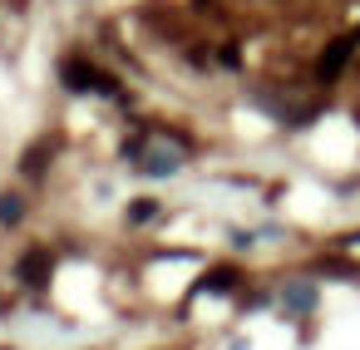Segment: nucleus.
Here are the masks:
<instances>
[{
    "label": "nucleus",
    "mask_w": 360,
    "mask_h": 350,
    "mask_svg": "<svg viewBox=\"0 0 360 350\" xmlns=\"http://www.w3.org/2000/svg\"><path fill=\"white\" fill-rule=\"evenodd\" d=\"M153 212H158V207H153V202H148V197H143V202H134V207H129V217H134V222H148V217H153Z\"/></svg>",
    "instance_id": "obj_6"
},
{
    "label": "nucleus",
    "mask_w": 360,
    "mask_h": 350,
    "mask_svg": "<svg viewBox=\"0 0 360 350\" xmlns=\"http://www.w3.org/2000/svg\"><path fill=\"white\" fill-rule=\"evenodd\" d=\"M0 222H20V197H0Z\"/></svg>",
    "instance_id": "obj_5"
},
{
    "label": "nucleus",
    "mask_w": 360,
    "mask_h": 350,
    "mask_svg": "<svg viewBox=\"0 0 360 350\" xmlns=\"http://www.w3.org/2000/svg\"><path fill=\"white\" fill-rule=\"evenodd\" d=\"M355 45H360V35H345V40H335V45H330V50L321 55V65H316V74H321V79H335V74L345 70V60L355 55Z\"/></svg>",
    "instance_id": "obj_1"
},
{
    "label": "nucleus",
    "mask_w": 360,
    "mask_h": 350,
    "mask_svg": "<svg viewBox=\"0 0 360 350\" xmlns=\"http://www.w3.org/2000/svg\"><path fill=\"white\" fill-rule=\"evenodd\" d=\"M65 84H70V89H114V79H104V74L89 70L84 60H65Z\"/></svg>",
    "instance_id": "obj_2"
},
{
    "label": "nucleus",
    "mask_w": 360,
    "mask_h": 350,
    "mask_svg": "<svg viewBox=\"0 0 360 350\" xmlns=\"http://www.w3.org/2000/svg\"><path fill=\"white\" fill-rule=\"evenodd\" d=\"M20 276H25L30 286H45V276H50V252H25Z\"/></svg>",
    "instance_id": "obj_3"
},
{
    "label": "nucleus",
    "mask_w": 360,
    "mask_h": 350,
    "mask_svg": "<svg viewBox=\"0 0 360 350\" xmlns=\"http://www.w3.org/2000/svg\"><path fill=\"white\" fill-rule=\"evenodd\" d=\"M237 286V271L232 266H217V271H207V281H202V291H232Z\"/></svg>",
    "instance_id": "obj_4"
}]
</instances>
